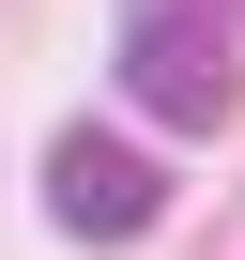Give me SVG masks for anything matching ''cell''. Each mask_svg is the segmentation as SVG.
<instances>
[{
  "instance_id": "1",
  "label": "cell",
  "mask_w": 245,
  "mask_h": 260,
  "mask_svg": "<svg viewBox=\"0 0 245 260\" xmlns=\"http://www.w3.org/2000/svg\"><path fill=\"white\" fill-rule=\"evenodd\" d=\"M46 214H62L77 245H138V230L169 214V169L122 138V122H62V138H46Z\"/></svg>"
},
{
  "instance_id": "2",
  "label": "cell",
  "mask_w": 245,
  "mask_h": 260,
  "mask_svg": "<svg viewBox=\"0 0 245 260\" xmlns=\"http://www.w3.org/2000/svg\"><path fill=\"white\" fill-rule=\"evenodd\" d=\"M122 77H138V107L169 122V138H215V122H230V46H122Z\"/></svg>"
},
{
  "instance_id": "3",
  "label": "cell",
  "mask_w": 245,
  "mask_h": 260,
  "mask_svg": "<svg viewBox=\"0 0 245 260\" xmlns=\"http://www.w3.org/2000/svg\"><path fill=\"white\" fill-rule=\"evenodd\" d=\"M122 46H230V0H122Z\"/></svg>"
}]
</instances>
